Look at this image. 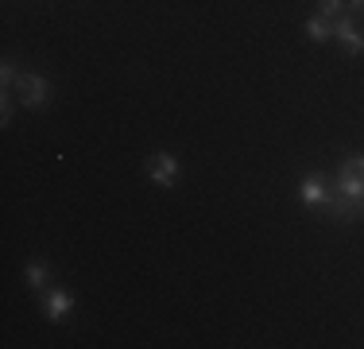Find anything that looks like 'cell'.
<instances>
[{"label":"cell","instance_id":"obj_2","mask_svg":"<svg viewBox=\"0 0 364 349\" xmlns=\"http://www.w3.org/2000/svg\"><path fill=\"white\" fill-rule=\"evenodd\" d=\"M16 93H20V101L28 105V109H43L50 98V85L43 74H28V70H23V74L16 78Z\"/></svg>","mask_w":364,"mask_h":349},{"label":"cell","instance_id":"obj_7","mask_svg":"<svg viewBox=\"0 0 364 349\" xmlns=\"http://www.w3.org/2000/svg\"><path fill=\"white\" fill-rule=\"evenodd\" d=\"M302 31H306V39L310 43H326V39H333V24H329L326 20V16H310V20L306 24H302Z\"/></svg>","mask_w":364,"mask_h":349},{"label":"cell","instance_id":"obj_8","mask_svg":"<svg viewBox=\"0 0 364 349\" xmlns=\"http://www.w3.org/2000/svg\"><path fill=\"white\" fill-rule=\"evenodd\" d=\"M23 279H28V283L36 287V291H43V287H47V279H50V268L43 264V260H31L28 272H23Z\"/></svg>","mask_w":364,"mask_h":349},{"label":"cell","instance_id":"obj_12","mask_svg":"<svg viewBox=\"0 0 364 349\" xmlns=\"http://www.w3.org/2000/svg\"><path fill=\"white\" fill-rule=\"evenodd\" d=\"M345 8H349L353 20H357V16H364V0H345Z\"/></svg>","mask_w":364,"mask_h":349},{"label":"cell","instance_id":"obj_4","mask_svg":"<svg viewBox=\"0 0 364 349\" xmlns=\"http://www.w3.org/2000/svg\"><path fill=\"white\" fill-rule=\"evenodd\" d=\"M333 39L341 43L349 55H364V31L357 28L353 16H337V20H333Z\"/></svg>","mask_w":364,"mask_h":349},{"label":"cell","instance_id":"obj_11","mask_svg":"<svg viewBox=\"0 0 364 349\" xmlns=\"http://www.w3.org/2000/svg\"><path fill=\"white\" fill-rule=\"evenodd\" d=\"M8 120H12V98L4 90V98H0V125H8Z\"/></svg>","mask_w":364,"mask_h":349},{"label":"cell","instance_id":"obj_6","mask_svg":"<svg viewBox=\"0 0 364 349\" xmlns=\"http://www.w3.org/2000/svg\"><path fill=\"white\" fill-rule=\"evenodd\" d=\"M43 307H47V318L50 322H63L66 314L74 311V295L63 291V287H55V291H47V303H43Z\"/></svg>","mask_w":364,"mask_h":349},{"label":"cell","instance_id":"obj_3","mask_svg":"<svg viewBox=\"0 0 364 349\" xmlns=\"http://www.w3.org/2000/svg\"><path fill=\"white\" fill-rule=\"evenodd\" d=\"M147 174H151L155 187H175L178 182V160L171 152H155L147 160Z\"/></svg>","mask_w":364,"mask_h":349},{"label":"cell","instance_id":"obj_10","mask_svg":"<svg viewBox=\"0 0 364 349\" xmlns=\"http://www.w3.org/2000/svg\"><path fill=\"white\" fill-rule=\"evenodd\" d=\"M16 78H20V74H16V66H12V63H4V66H0V85H4V90H12V85H16Z\"/></svg>","mask_w":364,"mask_h":349},{"label":"cell","instance_id":"obj_5","mask_svg":"<svg viewBox=\"0 0 364 349\" xmlns=\"http://www.w3.org/2000/svg\"><path fill=\"white\" fill-rule=\"evenodd\" d=\"M299 202L302 206H329V182L326 174H306V179L299 182Z\"/></svg>","mask_w":364,"mask_h":349},{"label":"cell","instance_id":"obj_1","mask_svg":"<svg viewBox=\"0 0 364 349\" xmlns=\"http://www.w3.org/2000/svg\"><path fill=\"white\" fill-rule=\"evenodd\" d=\"M329 214L337 222H357V217H364V155H349L337 167V179L329 187Z\"/></svg>","mask_w":364,"mask_h":349},{"label":"cell","instance_id":"obj_9","mask_svg":"<svg viewBox=\"0 0 364 349\" xmlns=\"http://www.w3.org/2000/svg\"><path fill=\"white\" fill-rule=\"evenodd\" d=\"M318 16H326L333 24L337 16H345V0H318Z\"/></svg>","mask_w":364,"mask_h":349}]
</instances>
